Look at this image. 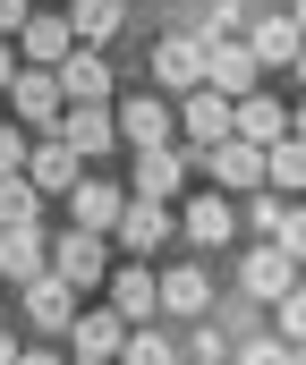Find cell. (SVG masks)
<instances>
[{
  "label": "cell",
  "instance_id": "7",
  "mask_svg": "<svg viewBox=\"0 0 306 365\" xmlns=\"http://www.w3.org/2000/svg\"><path fill=\"white\" fill-rule=\"evenodd\" d=\"M9 102H17V119H26V128H51V119L68 110V93H60V68H34V60H26V68L9 77Z\"/></svg>",
  "mask_w": 306,
  "mask_h": 365
},
{
  "label": "cell",
  "instance_id": "25",
  "mask_svg": "<svg viewBox=\"0 0 306 365\" xmlns=\"http://www.w3.org/2000/svg\"><path fill=\"white\" fill-rule=\"evenodd\" d=\"M43 187L26 179V170H0V230H17V221H43Z\"/></svg>",
  "mask_w": 306,
  "mask_h": 365
},
{
  "label": "cell",
  "instance_id": "18",
  "mask_svg": "<svg viewBox=\"0 0 306 365\" xmlns=\"http://www.w3.org/2000/svg\"><path fill=\"white\" fill-rule=\"evenodd\" d=\"M17 43H26V60H34V68H60V60H68V43H77V34H68V9H34V17L17 26Z\"/></svg>",
  "mask_w": 306,
  "mask_h": 365
},
{
  "label": "cell",
  "instance_id": "24",
  "mask_svg": "<svg viewBox=\"0 0 306 365\" xmlns=\"http://www.w3.org/2000/svg\"><path fill=\"white\" fill-rule=\"evenodd\" d=\"M264 187L306 195V136H272V145H264Z\"/></svg>",
  "mask_w": 306,
  "mask_h": 365
},
{
  "label": "cell",
  "instance_id": "42",
  "mask_svg": "<svg viewBox=\"0 0 306 365\" xmlns=\"http://www.w3.org/2000/svg\"><path fill=\"white\" fill-rule=\"evenodd\" d=\"M68 365H111V357H68Z\"/></svg>",
  "mask_w": 306,
  "mask_h": 365
},
{
  "label": "cell",
  "instance_id": "16",
  "mask_svg": "<svg viewBox=\"0 0 306 365\" xmlns=\"http://www.w3.org/2000/svg\"><path fill=\"white\" fill-rule=\"evenodd\" d=\"M111 306H119L128 323H145V314H162V272H145V255H128V264L111 272Z\"/></svg>",
  "mask_w": 306,
  "mask_h": 365
},
{
  "label": "cell",
  "instance_id": "4",
  "mask_svg": "<svg viewBox=\"0 0 306 365\" xmlns=\"http://www.w3.org/2000/svg\"><path fill=\"white\" fill-rule=\"evenodd\" d=\"M26 179H34L43 195H51V204H60L68 187L86 179V162H77V145H68L60 128H34V153H26Z\"/></svg>",
  "mask_w": 306,
  "mask_h": 365
},
{
  "label": "cell",
  "instance_id": "13",
  "mask_svg": "<svg viewBox=\"0 0 306 365\" xmlns=\"http://www.w3.org/2000/svg\"><path fill=\"white\" fill-rule=\"evenodd\" d=\"M26 323L34 331H68L77 323V280L68 272H34L26 280Z\"/></svg>",
  "mask_w": 306,
  "mask_h": 365
},
{
  "label": "cell",
  "instance_id": "9",
  "mask_svg": "<svg viewBox=\"0 0 306 365\" xmlns=\"http://www.w3.org/2000/svg\"><path fill=\"white\" fill-rule=\"evenodd\" d=\"M128 195L179 204V195H188V153H179V145H136V187H128Z\"/></svg>",
  "mask_w": 306,
  "mask_h": 365
},
{
  "label": "cell",
  "instance_id": "29",
  "mask_svg": "<svg viewBox=\"0 0 306 365\" xmlns=\"http://www.w3.org/2000/svg\"><path fill=\"white\" fill-rule=\"evenodd\" d=\"M230 365H298V349L272 331V340H238V349H230Z\"/></svg>",
  "mask_w": 306,
  "mask_h": 365
},
{
  "label": "cell",
  "instance_id": "27",
  "mask_svg": "<svg viewBox=\"0 0 306 365\" xmlns=\"http://www.w3.org/2000/svg\"><path fill=\"white\" fill-rule=\"evenodd\" d=\"M119 365H179V340H162V331L128 323V340H119Z\"/></svg>",
  "mask_w": 306,
  "mask_h": 365
},
{
  "label": "cell",
  "instance_id": "11",
  "mask_svg": "<svg viewBox=\"0 0 306 365\" xmlns=\"http://www.w3.org/2000/svg\"><path fill=\"white\" fill-rule=\"evenodd\" d=\"M60 340H68V357H111V365H119L128 314H119V306H77V323H68Z\"/></svg>",
  "mask_w": 306,
  "mask_h": 365
},
{
  "label": "cell",
  "instance_id": "38",
  "mask_svg": "<svg viewBox=\"0 0 306 365\" xmlns=\"http://www.w3.org/2000/svg\"><path fill=\"white\" fill-rule=\"evenodd\" d=\"M17 349H26V340H17V331H0V365H17Z\"/></svg>",
  "mask_w": 306,
  "mask_h": 365
},
{
  "label": "cell",
  "instance_id": "37",
  "mask_svg": "<svg viewBox=\"0 0 306 365\" xmlns=\"http://www.w3.org/2000/svg\"><path fill=\"white\" fill-rule=\"evenodd\" d=\"M17 68H26V60H17V51L0 43V93H9V77H17Z\"/></svg>",
  "mask_w": 306,
  "mask_h": 365
},
{
  "label": "cell",
  "instance_id": "15",
  "mask_svg": "<svg viewBox=\"0 0 306 365\" xmlns=\"http://www.w3.org/2000/svg\"><path fill=\"white\" fill-rule=\"evenodd\" d=\"M60 93H68V102H111V60H102V43H68Z\"/></svg>",
  "mask_w": 306,
  "mask_h": 365
},
{
  "label": "cell",
  "instance_id": "8",
  "mask_svg": "<svg viewBox=\"0 0 306 365\" xmlns=\"http://www.w3.org/2000/svg\"><path fill=\"white\" fill-rule=\"evenodd\" d=\"M196 162H204L221 187H230V195H255V187H264V145H247V136H221V145H204Z\"/></svg>",
  "mask_w": 306,
  "mask_h": 365
},
{
  "label": "cell",
  "instance_id": "5",
  "mask_svg": "<svg viewBox=\"0 0 306 365\" xmlns=\"http://www.w3.org/2000/svg\"><path fill=\"white\" fill-rule=\"evenodd\" d=\"M298 280H306V264L290 255V247H272V238H264V247L238 264V289H247V297H264V306H272V297H290Z\"/></svg>",
  "mask_w": 306,
  "mask_h": 365
},
{
  "label": "cell",
  "instance_id": "41",
  "mask_svg": "<svg viewBox=\"0 0 306 365\" xmlns=\"http://www.w3.org/2000/svg\"><path fill=\"white\" fill-rule=\"evenodd\" d=\"M290 17H298V34H306V0H298V9H290Z\"/></svg>",
  "mask_w": 306,
  "mask_h": 365
},
{
  "label": "cell",
  "instance_id": "10",
  "mask_svg": "<svg viewBox=\"0 0 306 365\" xmlns=\"http://www.w3.org/2000/svg\"><path fill=\"white\" fill-rule=\"evenodd\" d=\"M68 145H77V162H102L111 145H119V119H111V102H68L60 119H51Z\"/></svg>",
  "mask_w": 306,
  "mask_h": 365
},
{
  "label": "cell",
  "instance_id": "39",
  "mask_svg": "<svg viewBox=\"0 0 306 365\" xmlns=\"http://www.w3.org/2000/svg\"><path fill=\"white\" fill-rule=\"evenodd\" d=\"M290 136H306V102H298V110H290Z\"/></svg>",
  "mask_w": 306,
  "mask_h": 365
},
{
  "label": "cell",
  "instance_id": "23",
  "mask_svg": "<svg viewBox=\"0 0 306 365\" xmlns=\"http://www.w3.org/2000/svg\"><path fill=\"white\" fill-rule=\"evenodd\" d=\"M204 306H213V272H204V264H188V272H162V314L196 323Z\"/></svg>",
  "mask_w": 306,
  "mask_h": 365
},
{
  "label": "cell",
  "instance_id": "21",
  "mask_svg": "<svg viewBox=\"0 0 306 365\" xmlns=\"http://www.w3.org/2000/svg\"><path fill=\"white\" fill-rule=\"evenodd\" d=\"M179 230H188V238H196L204 255H213V247H230V230H238V212H230L221 195H188V204H179Z\"/></svg>",
  "mask_w": 306,
  "mask_h": 365
},
{
  "label": "cell",
  "instance_id": "40",
  "mask_svg": "<svg viewBox=\"0 0 306 365\" xmlns=\"http://www.w3.org/2000/svg\"><path fill=\"white\" fill-rule=\"evenodd\" d=\"M290 68H298V86H306V43H298V60H290Z\"/></svg>",
  "mask_w": 306,
  "mask_h": 365
},
{
  "label": "cell",
  "instance_id": "19",
  "mask_svg": "<svg viewBox=\"0 0 306 365\" xmlns=\"http://www.w3.org/2000/svg\"><path fill=\"white\" fill-rule=\"evenodd\" d=\"M60 204H68V221H77V230H102V238H111V221H119V204H128V195H119L111 179H77Z\"/></svg>",
  "mask_w": 306,
  "mask_h": 365
},
{
  "label": "cell",
  "instance_id": "26",
  "mask_svg": "<svg viewBox=\"0 0 306 365\" xmlns=\"http://www.w3.org/2000/svg\"><path fill=\"white\" fill-rule=\"evenodd\" d=\"M119 17H128V0H68V34L77 43H111Z\"/></svg>",
  "mask_w": 306,
  "mask_h": 365
},
{
  "label": "cell",
  "instance_id": "12",
  "mask_svg": "<svg viewBox=\"0 0 306 365\" xmlns=\"http://www.w3.org/2000/svg\"><path fill=\"white\" fill-rule=\"evenodd\" d=\"M111 119H119V145H170V136H179V110H170L162 93H128Z\"/></svg>",
  "mask_w": 306,
  "mask_h": 365
},
{
  "label": "cell",
  "instance_id": "33",
  "mask_svg": "<svg viewBox=\"0 0 306 365\" xmlns=\"http://www.w3.org/2000/svg\"><path fill=\"white\" fill-rule=\"evenodd\" d=\"M188 357H196V365H230V340H221V331H204V314H196V340H188Z\"/></svg>",
  "mask_w": 306,
  "mask_h": 365
},
{
  "label": "cell",
  "instance_id": "31",
  "mask_svg": "<svg viewBox=\"0 0 306 365\" xmlns=\"http://www.w3.org/2000/svg\"><path fill=\"white\" fill-rule=\"evenodd\" d=\"M272 247H290L306 264V204H281V230H272Z\"/></svg>",
  "mask_w": 306,
  "mask_h": 365
},
{
  "label": "cell",
  "instance_id": "30",
  "mask_svg": "<svg viewBox=\"0 0 306 365\" xmlns=\"http://www.w3.org/2000/svg\"><path fill=\"white\" fill-rule=\"evenodd\" d=\"M281 204H290L281 187H255V195H247V230H255V238H272V230H281Z\"/></svg>",
  "mask_w": 306,
  "mask_h": 365
},
{
  "label": "cell",
  "instance_id": "6",
  "mask_svg": "<svg viewBox=\"0 0 306 365\" xmlns=\"http://www.w3.org/2000/svg\"><path fill=\"white\" fill-rule=\"evenodd\" d=\"M170 230H179V212H170V204H153V195H128V204H119V221H111V238H119L128 255H153Z\"/></svg>",
  "mask_w": 306,
  "mask_h": 365
},
{
  "label": "cell",
  "instance_id": "3",
  "mask_svg": "<svg viewBox=\"0 0 306 365\" xmlns=\"http://www.w3.org/2000/svg\"><path fill=\"white\" fill-rule=\"evenodd\" d=\"M51 272H68L77 289H94V280H111V238L102 230H51Z\"/></svg>",
  "mask_w": 306,
  "mask_h": 365
},
{
  "label": "cell",
  "instance_id": "36",
  "mask_svg": "<svg viewBox=\"0 0 306 365\" xmlns=\"http://www.w3.org/2000/svg\"><path fill=\"white\" fill-rule=\"evenodd\" d=\"M17 365H68L60 349H17Z\"/></svg>",
  "mask_w": 306,
  "mask_h": 365
},
{
  "label": "cell",
  "instance_id": "17",
  "mask_svg": "<svg viewBox=\"0 0 306 365\" xmlns=\"http://www.w3.org/2000/svg\"><path fill=\"white\" fill-rule=\"evenodd\" d=\"M153 77L170 93L204 86V34H162V43H153Z\"/></svg>",
  "mask_w": 306,
  "mask_h": 365
},
{
  "label": "cell",
  "instance_id": "28",
  "mask_svg": "<svg viewBox=\"0 0 306 365\" xmlns=\"http://www.w3.org/2000/svg\"><path fill=\"white\" fill-rule=\"evenodd\" d=\"M272 331H281L290 349H298V340H306V280H298V289H290V297H272Z\"/></svg>",
  "mask_w": 306,
  "mask_h": 365
},
{
  "label": "cell",
  "instance_id": "32",
  "mask_svg": "<svg viewBox=\"0 0 306 365\" xmlns=\"http://www.w3.org/2000/svg\"><path fill=\"white\" fill-rule=\"evenodd\" d=\"M26 153H34V128H9L0 119V170H26Z\"/></svg>",
  "mask_w": 306,
  "mask_h": 365
},
{
  "label": "cell",
  "instance_id": "43",
  "mask_svg": "<svg viewBox=\"0 0 306 365\" xmlns=\"http://www.w3.org/2000/svg\"><path fill=\"white\" fill-rule=\"evenodd\" d=\"M298 365H306V340H298Z\"/></svg>",
  "mask_w": 306,
  "mask_h": 365
},
{
  "label": "cell",
  "instance_id": "1",
  "mask_svg": "<svg viewBox=\"0 0 306 365\" xmlns=\"http://www.w3.org/2000/svg\"><path fill=\"white\" fill-rule=\"evenodd\" d=\"M204 86H213V93H230V102L264 86V60L247 51V34H204Z\"/></svg>",
  "mask_w": 306,
  "mask_h": 365
},
{
  "label": "cell",
  "instance_id": "2",
  "mask_svg": "<svg viewBox=\"0 0 306 365\" xmlns=\"http://www.w3.org/2000/svg\"><path fill=\"white\" fill-rule=\"evenodd\" d=\"M179 136H188V162H196L204 145H221V136H238V102L213 86H188V102H179Z\"/></svg>",
  "mask_w": 306,
  "mask_h": 365
},
{
  "label": "cell",
  "instance_id": "14",
  "mask_svg": "<svg viewBox=\"0 0 306 365\" xmlns=\"http://www.w3.org/2000/svg\"><path fill=\"white\" fill-rule=\"evenodd\" d=\"M34 272H51V230H43V221L0 230V280H17V289H26Z\"/></svg>",
  "mask_w": 306,
  "mask_h": 365
},
{
  "label": "cell",
  "instance_id": "35",
  "mask_svg": "<svg viewBox=\"0 0 306 365\" xmlns=\"http://www.w3.org/2000/svg\"><path fill=\"white\" fill-rule=\"evenodd\" d=\"M26 17H34V0H0V34H17Z\"/></svg>",
  "mask_w": 306,
  "mask_h": 365
},
{
  "label": "cell",
  "instance_id": "34",
  "mask_svg": "<svg viewBox=\"0 0 306 365\" xmlns=\"http://www.w3.org/2000/svg\"><path fill=\"white\" fill-rule=\"evenodd\" d=\"M204 34H247V9H238V0H213V9H204Z\"/></svg>",
  "mask_w": 306,
  "mask_h": 365
},
{
  "label": "cell",
  "instance_id": "20",
  "mask_svg": "<svg viewBox=\"0 0 306 365\" xmlns=\"http://www.w3.org/2000/svg\"><path fill=\"white\" fill-rule=\"evenodd\" d=\"M298 17H281V9H272V17H247V51H255V60H264V68H290V60H298Z\"/></svg>",
  "mask_w": 306,
  "mask_h": 365
},
{
  "label": "cell",
  "instance_id": "22",
  "mask_svg": "<svg viewBox=\"0 0 306 365\" xmlns=\"http://www.w3.org/2000/svg\"><path fill=\"white\" fill-rule=\"evenodd\" d=\"M238 136H247V145H272V136H290V102H281V93H238Z\"/></svg>",
  "mask_w": 306,
  "mask_h": 365
}]
</instances>
